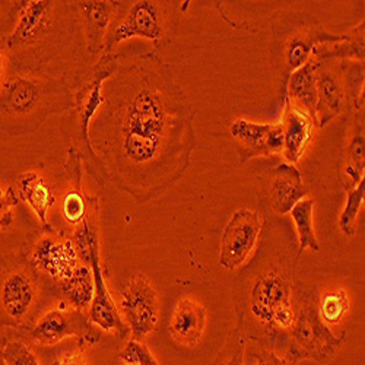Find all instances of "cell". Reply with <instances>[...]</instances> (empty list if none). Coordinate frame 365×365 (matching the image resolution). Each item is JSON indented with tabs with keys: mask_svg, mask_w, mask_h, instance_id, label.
Segmentation results:
<instances>
[{
	"mask_svg": "<svg viewBox=\"0 0 365 365\" xmlns=\"http://www.w3.org/2000/svg\"><path fill=\"white\" fill-rule=\"evenodd\" d=\"M88 139L98 182L145 203L182 178L196 143V110L154 53L121 56L103 85Z\"/></svg>",
	"mask_w": 365,
	"mask_h": 365,
	"instance_id": "1",
	"label": "cell"
},
{
	"mask_svg": "<svg viewBox=\"0 0 365 365\" xmlns=\"http://www.w3.org/2000/svg\"><path fill=\"white\" fill-rule=\"evenodd\" d=\"M18 24L0 43L15 72H44V65L75 40L76 21L68 2L26 0L15 2Z\"/></svg>",
	"mask_w": 365,
	"mask_h": 365,
	"instance_id": "2",
	"label": "cell"
},
{
	"mask_svg": "<svg viewBox=\"0 0 365 365\" xmlns=\"http://www.w3.org/2000/svg\"><path fill=\"white\" fill-rule=\"evenodd\" d=\"M73 106L66 78L47 72H15L0 85V130L12 136L36 133L46 120Z\"/></svg>",
	"mask_w": 365,
	"mask_h": 365,
	"instance_id": "3",
	"label": "cell"
},
{
	"mask_svg": "<svg viewBox=\"0 0 365 365\" xmlns=\"http://www.w3.org/2000/svg\"><path fill=\"white\" fill-rule=\"evenodd\" d=\"M177 8L175 2L157 0L117 2L103 54H114L120 44L132 38L148 40L155 50L165 47L177 31L180 18Z\"/></svg>",
	"mask_w": 365,
	"mask_h": 365,
	"instance_id": "4",
	"label": "cell"
},
{
	"mask_svg": "<svg viewBox=\"0 0 365 365\" xmlns=\"http://www.w3.org/2000/svg\"><path fill=\"white\" fill-rule=\"evenodd\" d=\"M118 60V54H103L93 71L86 75V78L79 85L76 94H73L75 106L72 110L76 118L73 139L79 146H82L79 155L82 158V163H85L86 168L89 170L91 175H93L94 171L96 157L89 145L88 126L98 111L100 106L104 103L103 85L117 71Z\"/></svg>",
	"mask_w": 365,
	"mask_h": 365,
	"instance_id": "5",
	"label": "cell"
},
{
	"mask_svg": "<svg viewBox=\"0 0 365 365\" xmlns=\"http://www.w3.org/2000/svg\"><path fill=\"white\" fill-rule=\"evenodd\" d=\"M250 310L267 327L289 329L295 323L291 304V285L278 272H269L252 289Z\"/></svg>",
	"mask_w": 365,
	"mask_h": 365,
	"instance_id": "6",
	"label": "cell"
},
{
	"mask_svg": "<svg viewBox=\"0 0 365 365\" xmlns=\"http://www.w3.org/2000/svg\"><path fill=\"white\" fill-rule=\"evenodd\" d=\"M120 313L136 341H143L157 327L160 319L158 297L154 285L142 273H136L125 285Z\"/></svg>",
	"mask_w": 365,
	"mask_h": 365,
	"instance_id": "7",
	"label": "cell"
},
{
	"mask_svg": "<svg viewBox=\"0 0 365 365\" xmlns=\"http://www.w3.org/2000/svg\"><path fill=\"white\" fill-rule=\"evenodd\" d=\"M260 220L255 210L240 209L225 225L220 262L222 267L234 270L245 263L255 250L260 235Z\"/></svg>",
	"mask_w": 365,
	"mask_h": 365,
	"instance_id": "8",
	"label": "cell"
},
{
	"mask_svg": "<svg viewBox=\"0 0 365 365\" xmlns=\"http://www.w3.org/2000/svg\"><path fill=\"white\" fill-rule=\"evenodd\" d=\"M31 336L43 345H56L68 336H79L82 341L98 342L100 333L83 316V312L58 307L47 312L33 327Z\"/></svg>",
	"mask_w": 365,
	"mask_h": 365,
	"instance_id": "9",
	"label": "cell"
},
{
	"mask_svg": "<svg viewBox=\"0 0 365 365\" xmlns=\"http://www.w3.org/2000/svg\"><path fill=\"white\" fill-rule=\"evenodd\" d=\"M231 136L238 142L245 160L282 154L284 129L282 123L262 125L238 118L230 128Z\"/></svg>",
	"mask_w": 365,
	"mask_h": 365,
	"instance_id": "10",
	"label": "cell"
},
{
	"mask_svg": "<svg viewBox=\"0 0 365 365\" xmlns=\"http://www.w3.org/2000/svg\"><path fill=\"white\" fill-rule=\"evenodd\" d=\"M37 298L38 284L28 269L9 272L0 284V307L14 323H22L29 317Z\"/></svg>",
	"mask_w": 365,
	"mask_h": 365,
	"instance_id": "11",
	"label": "cell"
},
{
	"mask_svg": "<svg viewBox=\"0 0 365 365\" xmlns=\"http://www.w3.org/2000/svg\"><path fill=\"white\" fill-rule=\"evenodd\" d=\"M29 263L34 269L47 273L48 277L57 281L71 278L79 264L73 241L51 235L43 237L37 242Z\"/></svg>",
	"mask_w": 365,
	"mask_h": 365,
	"instance_id": "12",
	"label": "cell"
},
{
	"mask_svg": "<svg viewBox=\"0 0 365 365\" xmlns=\"http://www.w3.org/2000/svg\"><path fill=\"white\" fill-rule=\"evenodd\" d=\"M89 263L93 264V273H94V282H96V292L93 302H91L89 322L98 326L101 330L118 334L123 336L128 333V326L125 320L121 319L120 312L117 310L115 304L110 295V291L106 285L103 270L100 266V252H98V240L91 247V259Z\"/></svg>",
	"mask_w": 365,
	"mask_h": 365,
	"instance_id": "13",
	"label": "cell"
},
{
	"mask_svg": "<svg viewBox=\"0 0 365 365\" xmlns=\"http://www.w3.org/2000/svg\"><path fill=\"white\" fill-rule=\"evenodd\" d=\"M317 103H316V120L320 128L326 126L329 121L338 117L346 100V89L342 75V68L327 65L320 60L316 76Z\"/></svg>",
	"mask_w": 365,
	"mask_h": 365,
	"instance_id": "14",
	"label": "cell"
},
{
	"mask_svg": "<svg viewBox=\"0 0 365 365\" xmlns=\"http://www.w3.org/2000/svg\"><path fill=\"white\" fill-rule=\"evenodd\" d=\"M75 5L82 15L85 41L89 54H103L117 2H106V0H94V2L89 0L88 2L85 0V2H75Z\"/></svg>",
	"mask_w": 365,
	"mask_h": 365,
	"instance_id": "15",
	"label": "cell"
},
{
	"mask_svg": "<svg viewBox=\"0 0 365 365\" xmlns=\"http://www.w3.org/2000/svg\"><path fill=\"white\" fill-rule=\"evenodd\" d=\"M284 103L285 111L284 120L281 121L284 129L282 154L289 163L295 164L301 160L313 138V128L316 121L307 113L291 104L287 97H284Z\"/></svg>",
	"mask_w": 365,
	"mask_h": 365,
	"instance_id": "16",
	"label": "cell"
},
{
	"mask_svg": "<svg viewBox=\"0 0 365 365\" xmlns=\"http://www.w3.org/2000/svg\"><path fill=\"white\" fill-rule=\"evenodd\" d=\"M295 345L304 356L322 358L341 344L331 336L329 329L319 320L317 313H301L294 329Z\"/></svg>",
	"mask_w": 365,
	"mask_h": 365,
	"instance_id": "17",
	"label": "cell"
},
{
	"mask_svg": "<svg viewBox=\"0 0 365 365\" xmlns=\"http://www.w3.org/2000/svg\"><path fill=\"white\" fill-rule=\"evenodd\" d=\"M320 60L314 56L309 60L306 65H302L297 71H294L287 82L284 83V97H287L291 104L297 108L307 113L316 123V103H317V88H316V76Z\"/></svg>",
	"mask_w": 365,
	"mask_h": 365,
	"instance_id": "18",
	"label": "cell"
},
{
	"mask_svg": "<svg viewBox=\"0 0 365 365\" xmlns=\"http://www.w3.org/2000/svg\"><path fill=\"white\" fill-rule=\"evenodd\" d=\"M205 327L206 312L202 304L193 298L180 299L170 320L173 338L182 345L193 346L200 341Z\"/></svg>",
	"mask_w": 365,
	"mask_h": 365,
	"instance_id": "19",
	"label": "cell"
},
{
	"mask_svg": "<svg viewBox=\"0 0 365 365\" xmlns=\"http://www.w3.org/2000/svg\"><path fill=\"white\" fill-rule=\"evenodd\" d=\"M272 174V207L277 214H289V210L309 193L302 185L301 173L292 164H281Z\"/></svg>",
	"mask_w": 365,
	"mask_h": 365,
	"instance_id": "20",
	"label": "cell"
},
{
	"mask_svg": "<svg viewBox=\"0 0 365 365\" xmlns=\"http://www.w3.org/2000/svg\"><path fill=\"white\" fill-rule=\"evenodd\" d=\"M16 186L21 199L33 207L41 224L48 227L47 214L56 197L46 178L37 171H24L16 177Z\"/></svg>",
	"mask_w": 365,
	"mask_h": 365,
	"instance_id": "21",
	"label": "cell"
},
{
	"mask_svg": "<svg viewBox=\"0 0 365 365\" xmlns=\"http://www.w3.org/2000/svg\"><path fill=\"white\" fill-rule=\"evenodd\" d=\"M58 289L75 310L83 312L89 309L96 292L93 269L86 264H78L71 278L58 281Z\"/></svg>",
	"mask_w": 365,
	"mask_h": 365,
	"instance_id": "22",
	"label": "cell"
},
{
	"mask_svg": "<svg viewBox=\"0 0 365 365\" xmlns=\"http://www.w3.org/2000/svg\"><path fill=\"white\" fill-rule=\"evenodd\" d=\"M313 209H314V202L312 199H301L289 210V215L292 217L298 231L299 253H302L307 249L320 252V246H319V241L316 238L314 227H313Z\"/></svg>",
	"mask_w": 365,
	"mask_h": 365,
	"instance_id": "23",
	"label": "cell"
},
{
	"mask_svg": "<svg viewBox=\"0 0 365 365\" xmlns=\"http://www.w3.org/2000/svg\"><path fill=\"white\" fill-rule=\"evenodd\" d=\"M364 195H365V180L362 178L358 185L352 189H348V197L346 203L344 207V212L339 220V227L341 230L352 237L355 234V221L358 218L359 209L364 202Z\"/></svg>",
	"mask_w": 365,
	"mask_h": 365,
	"instance_id": "24",
	"label": "cell"
},
{
	"mask_svg": "<svg viewBox=\"0 0 365 365\" xmlns=\"http://www.w3.org/2000/svg\"><path fill=\"white\" fill-rule=\"evenodd\" d=\"M349 301L344 289H338L323 295L320 301V313L326 323H338L348 312Z\"/></svg>",
	"mask_w": 365,
	"mask_h": 365,
	"instance_id": "25",
	"label": "cell"
},
{
	"mask_svg": "<svg viewBox=\"0 0 365 365\" xmlns=\"http://www.w3.org/2000/svg\"><path fill=\"white\" fill-rule=\"evenodd\" d=\"M120 359L132 365H160L142 341L132 339L118 354Z\"/></svg>",
	"mask_w": 365,
	"mask_h": 365,
	"instance_id": "26",
	"label": "cell"
},
{
	"mask_svg": "<svg viewBox=\"0 0 365 365\" xmlns=\"http://www.w3.org/2000/svg\"><path fill=\"white\" fill-rule=\"evenodd\" d=\"M2 351V359L6 365H40L37 356L21 342H11Z\"/></svg>",
	"mask_w": 365,
	"mask_h": 365,
	"instance_id": "27",
	"label": "cell"
},
{
	"mask_svg": "<svg viewBox=\"0 0 365 365\" xmlns=\"http://www.w3.org/2000/svg\"><path fill=\"white\" fill-rule=\"evenodd\" d=\"M19 197L12 187L4 190L0 187V228H9L14 222L12 207L18 206Z\"/></svg>",
	"mask_w": 365,
	"mask_h": 365,
	"instance_id": "28",
	"label": "cell"
},
{
	"mask_svg": "<svg viewBox=\"0 0 365 365\" xmlns=\"http://www.w3.org/2000/svg\"><path fill=\"white\" fill-rule=\"evenodd\" d=\"M365 139H364V132L358 129V132L354 135L351 139L349 145V163L346 167L354 168L359 173H364V154H365Z\"/></svg>",
	"mask_w": 365,
	"mask_h": 365,
	"instance_id": "29",
	"label": "cell"
},
{
	"mask_svg": "<svg viewBox=\"0 0 365 365\" xmlns=\"http://www.w3.org/2000/svg\"><path fill=\"white\" fill-rule=\"evenodd\" d=\"M245 365H288L285 361L278 358L273 352L259 349V351H249L246 355V361L242 362Z\"/></svg>",
	"mask_w": 365,
	"mask_h": 365,
	"instance_id": "30",
	"label": "cell"
},
{
	"mask_svg": "<svg viewBox=\"0 0 365 365\" xmlns=\"http://www.w3.org/2000/svg\"><path fill=\"white\" fill-rule=\"evenodd\" d=\"M54 365H86L85 356L81 352L68 354L54 362Z\"/></svg>",
	"mask_w": 365,
	"mask_h": 365,
	"instance_id": "31",
	"label": "cell"
},
{
	"mask_svg": "<svg viewBox=\"0 0 365 365\" xmlns=\"http://www.w3.org/2000/svg\"><path fill=\"white\" fill-rule=\"evenodd\" d=\"M225 365H245V364H242V352H241V349L237 351V352L230 358V361H228Z\"/></svg>",
	"mask_w": 365,
	"mask_h": 365,
	"instance_id": "32",
	"label": "cell"
},
{
	"mask_svg": "<svg viewBox=\"0 0 365 365\" xmlns=\"http://www.w3.org/2000/svg\"><path fill=\"white\" fill-rule=\"evenodd\" d=\"M5 71H6V58H5L4 51L0 50V85H2V82H4Z\"/></svg>",
	"mask_w": 365,
	"mask_h": 365,
	"instance_id": "33",
	"label": "cell"
},
{
	"mask_svg": "<svg viewBox=\"0 0 365 365\" xmlns=\"http://www.w3.org/2000/svg\"><path fill=\"white\" fill-rule=\"evenodd\" d=\"M0 365H6V364H5V361H4L2 358H0Z\"/></svg>",
	"mask_w": 365,
	"mask_h": 365,
	"instance_id": "34",
	"label": "cell"
},
{
	"mask_svg": "<svg viewBox=\"0 0 365 365\" xmlns=\"http://www.w3.org/2000/svg\"><path fill=\"white\" fill-rule=\"evenodd\" d=\"M128 365H132V364H128Z\"/></svg>",
	"mask_w": 365,
	"mask_h": 365,
	"instance_id": "35",
	"label": "cell"
}]
</instances>
